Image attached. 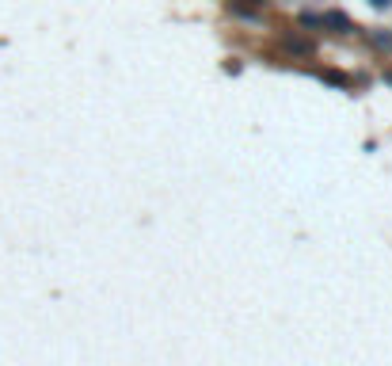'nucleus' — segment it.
I'll use <instances>...</instances> for the list:
<instances>
[{"label": "nucleus", "instance_id": "f257e3e1", "mask_svg": "<svg viewBox=\"0 0 392 366\" xmlns=\"http://www.w3.org/2000/svg\"><path fill=\"white\" fill-rule=\"evenodd\" d=\"M369 4H377V8H388V4H392V0H369Z\"/></svg>", "mask_w": 392, "mask_h": 366}, {"label": "nucleus", "instance_id": "f03ea898", "mask_svg": "<svg viewBox=\"0 0 392 366\" xmlns=\"http://www.w3.org/2000/svg\"><path fill=\"white\" fill-rule=\"evenodd\" d=\"M252 4H263V0H252Z\"/></svg>", "mask_w": 392, "mask_h": 366}]
</instances>
